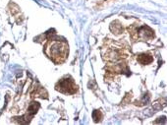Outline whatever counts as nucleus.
Listing matches in <instances>:
<instances>
[{
	"mask_svg": "<svg viewBox=\"0 0 167 125\" xmlns=\"http://www.w3.org/2000/svg\"><path fill=\"white\" fill-rule=\"evenodd\" d=\"M139 61L143 64H148V63H151L152 61V57L148 54H140L139 57Z\"/></svg>",
	"mask_w": 167,
	"mask_h": 125,
	"instance_id": "obj_2",
	"label": "nucleus"
},
{
	"mask_svg": "<svg viewBox=\"0 0 167 125\" xmlns=\"http://www.w3.org/2000/svg\"><path fill=\"white\" fill-rule=\"evenodd\" d=\"M92 117H93V119H95V121H99V120H100V118H101L100 111H98V110H95V111H93V114H92Z\"/></svg>",
	"mask_w": 167,
	"mask_h": 125,
	"instance_id": "obj_3",
	"label": "nucleus"
},
{
	"mask_svg": "<svg viewBox=\"0 0 167 125\" xmlns=\"http://www.w3.org/2000/svg\"><path fill=\"white\" fill-rule=\"evenodd\" d=\"M59 88H57L58 90H60L63 93H69V94H73L76 92V85L73 83L72 79L71 80H67L64 79L62 81H60L58 86Z\"/></svg>",
	"mask_w": 167,
	"mask_h": 125,
	"instance_id": "obj_1",
	"label": "nucleus"
}]
</instances>
